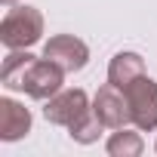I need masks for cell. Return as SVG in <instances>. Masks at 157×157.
<instances>
[{
    "label": "cell",
    "mask_w": 157,
    "mask_h": 157,
    "mask_svg": "<svg viewBox=\"0 0 157 157\" xmlns=\"http://www.w3.org/2000/svg\"><path fill=\"white\" fill-rule=\"evenodd\" d=\"M3 6H16V0H3Z\"/></svg>",
    "instance_id": "obj_11"
},
{
    "label": "cell",
    "mask_w": 157,
    "mask_h": 157,
    "mask_svg": "<svg viewBox=\"0 0 157 157\" xmlns=\"http://www.w3.org/2000/svg\"><path fill=\"white\" fill-rule=\"evenodd\" d=\"M102 129H108V126L96 117V111H90L86 117H80V120H77V123L68 129V136H71L77 145H93V142H99Z\"/></svg>",
    "instance_id": "obj_10"
},
{
    "label": "cell",
    "mask_w": 157,
    "mask_h": 157,
    "mask_svg": "<svg viewBox=\"0 0 157 157\" xmlns=\"http://www.w3.org/2000/svg\"><path fill=\"white\" fill-rule=\"evenodd\" d=\"M108 154L111 157H139L142 151H145V142H142V136L139 132H132V129H117L111 139H108Z\"/></svg>",
    "instance_id": "obj_9"
},
{
    "label": "cell",
    "mask_w": 157,
    "mask_h": 157,
    "mask_svg": "<svg viewBox=\"0 0 157 157\" xmlns=\"http://www.w3.org/2000/svg\"><path fill=\"white\" fill-rule=\"evenodd\" d=\"M126 102H129V114H132V126L142 132L157 129V83L148 74L136 77V80L123 90Z\"/></svg>",
    "instance_id": "obj_3"
},
{
    "label": "cell",
    "mask_w": 157,
    "mask_h": 157,
    "mask_svg": "<svg viewBox=\"0 0 157 157\" xmlns=\"http://www.w3.org/2000/svg\"><path fill=\"white\" fill-rule=\"evenodd\" d=\"M90 111H93V102H90V96L83 90H59L43 105V117L49 123H56V126H65V129H71L77 120L86 117Z\"/></svg>",
    "instance_id": "obj_4"
},
{
    "label": "cell",
    "mask_w": 157,
    "mask_h": 157,
    "mask_svg": "<svg viewBox=\"0 0 157 157\" xmlns=\"http://www.w3.org/2000/svg\"><path fill=\"white\" fill-rule=\"evenodd\" d=\"M93 111H96V117H99L108 129H123L126 123H132L126 93H123L120 86H114V83L99 86V93H96V99H93Z\"/></svg>",
    "instance_id": "obj_6"
},
{
    "label": "cell",
    "mask_w": 157,
    "mask_h": 157,
    "mask_svg": "<svg viewBox=\"0 0 157 157\" xmlns=\"http://www.w3.org/2000/svg\"><path fill=\"white\" fill-rule=\"evenodd\" d=\"M142 74H145V59H142L139 52H132V49H123V52H117V56L111 59V65H108V83L126 90L136 77H142Z\"/></svg>",
    "instance_id": "obj_8"
},
{
    "label": "cell",
    "mask_w": 157,
    "mask_h": 157,
    "mask_svg": "<svg viewBox=\"0 0 157 157\" xmlns=\"http://www.w3.org/2000/svg\"><path fill=\"white\" fill-rule=\"evenodd\" d=\"M28 132H31V111L22 102L3 96L0 99V139L3 142H19Z\"/></svg>",
    "instance_id": "obj_7"
},
{
    "label": "cell",
    "mask_w": 157,
    "mask_h": 157,
    "mask_svg": "<svg viewBox=\"0 0 157 157\" xmlns=\"http://www.w3.org/2000/svg\"><path fill=\"white\" fill-rule=\"evenodd\" d=\"M43 37V13L37 6H10L0 22V43L6 49H28Z\"/></svg>",
    "instance_id": "obj_2"
},
{
    "label": "cell",
    "mask_w": 157,
    "mask_h": 157,
    "mask_svg": "<svg viewBox=\"0 0 157 157\" xmlns=\"http://www.w3.org/2000/svg\"><path fill=\"white\" fill-rule=\"evenodd\" d=\"M154 151H157V145H154Z\"/></svg>",
    "instance_id": "obj_12"
},
{
    "label": "cell",
    "mask_w": 157,
    "mask_h": 157,
    "mask_svg": "<svg viewBox=\"0 0 157 157\" xmlns=\"http://www.w3.org/2000/svg\"><path fill=\"white\" fill-rule=\"evenodd\" d=\"M43 56L49 62H56L65 74H74V71H83L86 62H90V46L74 37V34H56L43 43Z\"/></svg>",
    "instance_id": "obj_5"
},
{
    "label": "cell",
    "mask_w": 157,
    "mask_h": 157,
    "mask_svg": "<svg viewBox=\"0 0 157 157\" xmlns=\"http://www.w3.org/2000/svg\"><path fill=\"white\" fill-rule=\"evenodd\" d=\"M0 80H3L6 90H19L37 102H46L62 90L65 71L46 56L37 59L28 49H10V56L0 65Z\"/></svg>",
    "instance_id": "obj_1"
}]
</instances>
